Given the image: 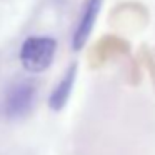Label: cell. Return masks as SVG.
<instances>
[{"label":"cell","instance_id":"7a4b0ae2","mask_svg":"<svg viewBox=\"0 0 155 155\" xmlns=\"http://www.w3.org/2000/svg\"><path fill=\"white\" fill-rule=\"evenodd\" d=\"M35 100V87L30 82H18L7 92L4 100L5 115L10 118H20L32 110Z\"/></svg>","mask_w":155,"mask_h":155},{"label":"cell","instance_id":"6da1fadb","mask_svg":"<svg viewBox=\"0 0 155 155\" xmlns=\"http://www.w3.org/2000/svg\"><path fill=\"white\" fill-rule=\"evenodd\" d=\"M57 52V42L52 37H28L22 44L20 62L32 74H40L50 67Z\"/></svg>","mask_w":155,"mask_h":155},{"label":"cell","instance_id":"277c9868","mask_svg":"<svg viewBox=\"0 0 155 155\" xmlns=\"http://www.w3.org/2000/svg\"><path fill=\"white\" fill-rule=\"evenodd\" d=\"M75 77H77V64L68 67V70L65 72L64 78L58 82V85L52 92L50 98H48V107L52 110H55V112L62 110L67 105L68 97H70L72 88H74V84H75Z\"/></svg>","mask_w":155,"mask_h":155},{"label":"cell","instance_id":"3957f363","mask_svg":"<svg viewBox=\"0 0 155 155\" xmlns=\"http://www.w3.org/2000/svg\"><path fill=\"white\" fill-rule=\"evenodd\" d=\"M102 7V0H87V4L82 12L80 22H78L77 28L74 32V38H72V47L74 50H80L85 45V42L88 40L92 34V28L95 25V20L98 17V12Z\"/></svg>","mask_w":155,"mask_h":155}]
</instances>
